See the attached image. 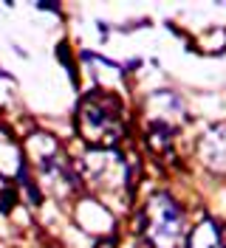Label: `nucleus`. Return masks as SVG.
I'll return each instance as SVG.
<instances>
[{
	"mask_svg": "<svg viewBox=\"0 0 226 248\" xmlns=\"http://www.w3.org/2000/svg\"><path fill=\"white\" fill-rule=\"evenodd\" d=\"M82 170L88 184L102 195V198H127L130 195V172L127 164L116 150H99L88 153L82 161Z\"/></svg>",
	"mask_w": 226,
	"mask_h": 248,
	"instance_id": "obj_3",
	"label": "nucleus"
},
{
	"mask_svg": "<svg viewBox=\"0 0 226 248\" xmlns=\"http://www.w3.org/2000/svg\"><path fill=\"white\" fill-rule=\"evenodd\" d=\"M136 232L153 248H178L187 240L184 212L170 195L158 192L141 206V212L136 217Z\"/></svg>",
	"mask_w": 226,
	"mask_h": 248,
	"instance_id": "obj_2",
	"label": "nucleus"
},
{
	"mask_svg": "<svg viewBox=\"0 0 226 248\" xmlns=\"http://www.w3.org/2000/svg\"><path fill=\"white\" fill-rule=\"evenodd\" d=\"M76 130L88 144L110 150L124 136V113L119 99L107 91L88 93L76 108Z\"/></svg>",
	"mask_w": 226,
	"mask_h": 248,
	"instance_id": "obj_1",
	"label": "nucleus"
},
{
	"mask_svg": "<svg viewBox=\"0 0 226 248\" xmlns=\"http://www.w3.org/2000/svg\"><path fill=\"white\" fill-rule=\"evenodd\" d=\"M198 158L209 172H226V124L212 127L198 141Z\"/></svg>",
	"mask_w": 226,
	"mask_h": 248,
	"instance_id": "obj_4",
	"label": "nucleus"
},
{
	"mask_svg": "<svg viewBox=\"0 0 226 248\" xmlns=\"http://www.w3.org/2000/svg\"><path fill=\"white\" fill-rule=\"evenodd\" d=\"M184 248H226L224 246V234L218 229V223L204 217L192 226V232L187 234L184 240Z\"/></svg>",
	"mask_w": 226,
	"mask_h": 248,
	"instance_id": "obj_5",
	"label": "nucleus"
}]
</instances>
